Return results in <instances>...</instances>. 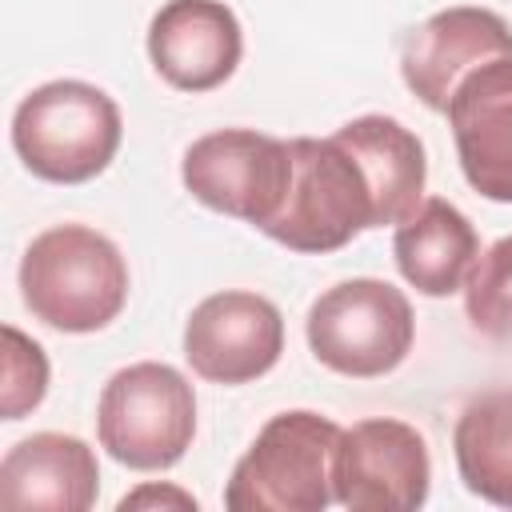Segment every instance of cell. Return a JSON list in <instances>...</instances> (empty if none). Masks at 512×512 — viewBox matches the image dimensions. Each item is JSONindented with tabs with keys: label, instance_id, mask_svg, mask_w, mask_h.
Segmentation results:
<instances>
[{
	"label": "cell",
	"instance_id": "obj_1",
	"mask_svg": "<svg viewBox=\"0 0 512 512\" xmlns=\"http://www.w3.org/2000/svg\"><path fill=\"white\" fill-rule=\"evenodd\" d=\"M20 300L56 332H100L128 304V260L88 224L44 228L20 256Z\"/></svg>",
	"mask_w": 512,
	"mask_h": 512
},
{
	"label": "cell",
	"instance_id": "obj_2",
	"mask_svg": "<svg viewBox=\"0 0 512 512\" xmlns=\"http://www.w3.org/2000/svg\"><path fill=\"white\" fill-rule=\"evenodd\" d=\"M124 136L116 100L88 80H48L32 88L12 116L20 164L48 184L96 180Z\"/></svg>",
	"mask_w": 512,
	"mask_h": 512
},
{
	"label": "cell",
	"instance_id": "obj_3",
	"mask_svg": "<svg viewBox=\"0 0 512 512\" xmlns=\"http://www.w3.org/2000/svg\"><path fill=\"white\" fill-rule=\"evenodd\" d=\"M340 424L292 408L276 412L248 452L236 460L228 484H224V508L232 512H324L332 492V460Z\"/></svg>",
	"mask_w": 512,
	"mask_h": 512
},
{
	"label": "cell",
	"instance_id": "obj_4",
	"mask_svg": "<svg viewBox=\"0 0 512 512\" xmlns=\"http://www.w3.org/2000/svg\"><path fill=\"white\" fill-rule=\"evenodd\" d=\"M292 148V188L272 224L260 232L288 252H336L352 244L364 228H376L372 184L352 156V148L332 136H296Z\"/></svg>",
	"mask_w": 512,
	"mask_h": 512
},
{
	"label": "cell",
	"instance_id": "obj_5",
	"mask_svg": "<svg viewBox=\"0 0 512 512\" xmlns=\"http://www.w3.org/2000/svg\"><path fill=\"white\" fill-rule=\"evenodd\" d=\"M96 436L124 468L164 472L180 464L196 436V392L188 376L160 360L112 372L96 400Z\"/></svg>",
	"mask_w": 512,
	"mask_h": 512
},
{
	"label": "cell",
	"instance_id": "obj_6",
	"mask_svg": "<svg viewBox=\"0 0 512 512\" xmlns=\"http://www.w3.org/2000/svg\"><path fill=\"white\" fill-rule=\"evenodd\" d=\"M304 336L312 356L328 372L372 380L404 364L416 340V316L396 284L376 276H352L312 300Z\"/></svg>",
	"mask_w": 512,
	"mask_h": 512
},
{
	"label": "cell",
	"instance_id": "obj_7",
	"mask_svg": "<svg viewBox=\"0 0 512 512\" xmlns=\"http://www.w3.org/2000/svg\"><path fill=\"white\" fill-rule=\"evenodd\" d=\"M180 180L204 208L264 228L292 188V148L256 128H220L184 148Z\"/></svg>",
	"mask_w": 512,
	"mask_h": 512
},
{
	"label": "cell",
	"instance_id": "obj_8",
	"mask_svg": "<svg viewBox=\"0 0 512 512\" xmlns=\"http://www.w3.org/2000/svg\"><path fill=\"white\" fill-rule=\"evenodd\" d=\"M428 488L432 456L412 424L368 416L340 432L332 460L336 504L352 512H412L428 500Z\"/></svg>",
	"mask_w": 512,
	"mask_h": 512
},
{
	"label": "cell",
	"instance_id": "obj_9",
	"mask_svg": "<svg viewBox=\"0 0 512 512\" xmlns=\"http://www.w3.org/2000/svg\"><path fill=\"white\" fill-rule=\"evenodd\" d=\"M284 352L280 308L244 288L204 296L184 324V360L208 384H248L276 368Z\"/></svg>",
	"mask_w": 512,
	"mask_h": 512
},
{
	"label": "cell",
	"instance_id": "obj_10",
	"mask_svg": "<svg viewBox=\"0 0 512 512\" xmlns=\"http://www.w3.org/2000/svg\"><path fill=\"white\" fill-rule=\"evenodd\" d=\"M444 116L464 180L480 196L512 204V56H492L464 72Z\"/></svg>",
	"mask_w": 512,
	"mask_h": 512
},
{
	"label": "cell",
	"instance_id": "obj_11",
	"mask_svg": "<svg viewBox=\"0 0 512 512\" xmlns=\"http://www.w3.org/2000/svg\"><path fill=\"white\" fill-rule=\"evenodd\" d=\"M492 56H512V28L500 12L476 8V4H456L436 16H428L400 52V76L408 92L432 108L444 112L452 88L460 84L464 72Z\"/></svg>",
	"mask_w": 512,
	"mask_h": 512
},
{
	"label": "cell",
	"instance_id": "obj_12",
	"mask_svg": "<svg viewBox=\"0 0 512 512\" xmlns=\"http://www.w3.org/2000/svg\"><path fill=\"white\" fill-rule=\"evenodd\" d=\"M148 56L180 92L220 88L244 56V28L224 0H168L148 24Z\"/></svg>",
	"mask_w": 512,
	"mask_h": 512
},
{
	"label": "cell",
	"instance_id": "obj_13",
	"mask_svg": "<svg viewBox=\"0 0 512 512\" xmlns=\"http://www.w3.org/2000/svg\"><path fill=\"white\" fill-rule=\"evenodd\" d=\"M96 492L100 464L80 436L32 432L16 440L0 460V504L12 512H84L96 504Z\"/></svg>",
	"mask_w": 512,
	"mask_h": 512
},
{
	"label": "cell",
	"instance_id": "obj_14",
	"mask_svg": "<svg viewBox=\"0 0 512 512\" xmlns=\"http://www.w3.org/2000/svg\"><path fill=\"white\" fill-rule=\"evenodd\" d=\"M396 268L420 296H452L464 288L472 260L480 256V236L472 220L444 196L420 200V208L396 224Z\"/></svg>",
	"mask_w": 512,
	"mask_h": 512
},
{
	"label": "cell",
	"instance_id": "obj_15",
	"mask_svg": "<svg viewBox=\"0 0 512 512\" xmlns=\"http://www.w3.org/2000/svg\"><path fill=\"white\" fill-rule=\"evenodd\" d=\"M336 136L352 148L360 160L372 196H376V228L408 220L420 200H424V180H428V160L424 144L412 128H404L396 116H356L336 128Z\"/></svg>",
	"mask_w": 512,
	"mask_h": 512
},
{
	"label": "cell",
	"instance_id": "obj_16",
	"mask_svg": "<svg viewBox=\"0 0 512 512\" xmlns=\"http://www.w3.org/2000/svg\"><path fill=\"white\" fill-rule=\"evenodd\" d=\"M452 452L472 496L512 508V388H496L464 404L452 432Z\"/></svg>",
	"mask_w": 512,
	"mask_h": 512
},
{
	"label": "cell",
	"instance_id": "obj_17",
	"mask_svg": "<svg viewBox=\"0 0 512 512\" xmlns=\"http://www.w3.org/2000/svg\"><path fill=\"white\" fill-rule=\"evenodd\" d=\"M464 312L480 336L496 344L512 340V236H500L472 260L464 276Z\"/></svg>",
	"mask_w": 512,
	"mask_h": 512
},
{
	"label": "cell",
	"instance_id": "obj_18",
	"mask_svg": "<svg viewBox=\"0 0 512 512\" xmlns=\"http://www.w3.org/2000/svg\"><path fill=\"white\" fill-rule=\"evenodd\" d=\"M48 396V356L44 348L24 336L20 328L4 324V388H0V416L20 420Z\"/></svg>",
	"mask_w": 512,
	"mask_h": 512
},
{
	"label": "cell",
	"instance_id": "obj_19",
	"mask_svg": "<svg viewBox=\"0 0 512 512\" xmlns=\"http://www.w3.org/2000/svg\"><path fill=\"white\" fill-rule=\"evenodd\" d=\"M152 504H172V508H192L196 512V496L192 492H180V488H160V484H144V488H136V492H128L124 500H120V512H128V508H152Z\"/></svg>",
	"mask_w": 512,
	"mask_h": 512
}]
</instances>
